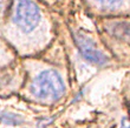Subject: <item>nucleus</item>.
<instances>
[{
  "instance_id": "7ed1b4c3",
  "label": "nucleus",
  "mask_w": 130,
  "mask_h": 128,
  "mask_svg": "<svg viewBox=\"0 0 130 128\" xmlns=\"http://www.w3.org/2000/svg\"><path fill=\"white\" fill-rule=\"evenodd\" d=\"M101 42L110 52L115 53V49L121 51V57L125 61L129 53V21L128 15L125 17H111L101 20Z\"/></svg>"
},
{
  "instance_id": "423d86ee",
  "label": "nucleus",
  "mask_w": 130,
  "mask_h": 128,
  "mask_svg": "<svg viewBox=\"0 0 130 128\" xmlns=\"http://www.w3.org/2000/svg\"><path fill=\"white\" fill-rule=\"evenodd\" d=\"M11 4H12V0H0V19L6 18Z\"/></svg>"
},
{
  "instance_id": "f03ea898",
  "label": "nucleus",
  "mask_w": 130,
  "mask_h": 128,
  "mask_svg": "<svg viewBox=\"0 0 130 128\" xmlns=\"http://www.w3.org/2000/svg\"><path fill=\"white\" fill-rule=\"evenodd\" d=\"M5 19L10 34H15L21 40L31 37L34 39L36 33L37 35L41 34L47 26V18L43 7L34 0H12Z\"/></svg>"
},
{
  "instance_id": "39448f33",
  "label": "nucleus",
  "mask_w": 130,
  "mask_h": 128,
  "mask_svg": "<svg viewBox=\"0 0 130 128\" xmlns=\"http://www.w3.org/2000/svg\"><path fill=\"white\" fill-rule=\"evenodd\" d=\"M128 1L129 0H86L95 10L111 17L122 15V11L128 15Z\"/></svg>"
},
{
  "instance_id": "0eeeda50",
  "label": "nucleus",
  "mask_w": 130,
  "mask_h": 128,
  "mask_svg": "<svg viewBox=\"0 0 130 128\" xmlns=\"http://www.w3.org/2000/svg\"><path fill=\"white\" fill-rule=\"evenodd\" d=\"M3 68H0V82H1V81H4V78H3Z\"/></svg>"
},
{
  "instance_id": "20e7f679",
  "label": "nucleus",
  "mask_w": 130,
  "mask_h": 128,
  "mask_svg": "<svg viewBox=\"0 0 130 128\" xmlns=\"http://www.w3.org/2000/svg\"><path fill=\"white\" fill-rule=\"evenodd\" d=\"M73 39L79 52L82 53V57L85 60L98 67H105L111 65V55L108 54L105 48L102 47V45L97 42L89 31L82 28L75 31Z\"/></svg>"
},
{
  "instance_id": "f257e3e1",
  "label": "nucleus",
  "mask_w": 130,
  "mask_h": 128,
  "mask_svg": "<svg viewBox=\"0 0 130 128\" xmlns=\"http://www.w3.org/2000/svg\"><path fill=\"white\" fill-rule=\"evenodd\" d=\"M26 96L32 102L41 106H56L64 100L68 93L66 81L56 68L36 69L25 79Z\"/></svg>"
}]
</instances>
